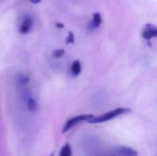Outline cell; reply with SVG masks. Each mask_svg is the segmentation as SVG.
I'll return each instance as SVG.
<instances>
[{"instance_id": "obj_15", "label": "cell", "mask_w": 157, "mask_h": 156, "mask_svg": "<svg viewBox=\"0 0 157 156\" xmlns=\"http://www.w3.org/2000/svg\"><path fill=\"white\" fill-rule=\"evenodd\" d=\"M49 156H54V152H53V153H52V154H51Z\"/></svg>"}, {"instance_id": "obj_11", "label": "cell", "mask_w": 157, "mask_h": 156, "mask_svg": "<svg viewBox=\"0 0 157 156\" xmlns=\"http://www.w3.org/2000/svg\"><path fill=\"white\" fill-rule=\"evenodd\" d=\"M64 50L63 49H59V50H55L52 53V55L55 57V58H61L62 56L64 55Z\"/></svg>"}, {"instance_id": "obj_5", "label": "cell", "mask_w": 157, "mask_h": 156, "mask_svg": "<svg viewBox=\"0 0 157 156\" xmlns=\"http://www.w3.org/2000/svg\"><path fill=\"white\" fill-rule=\"evenodd\" d=\"M33 26V21L30 17H26L23 22L21 23L20 25V28H19V32L21 34H27L30 31L31 28Z\"/></svg>"}, {"instance_id": "obj_10", "label": "cell", "mask_w": 157, "mask_h": 156, "mask_svg": "<svg viewBox=\"0 0 157 156\" xmlns=\"http://www.w3.org/2000/svg\"><path fill=\"white\" fill-rule=\"evenodd\" d=\"M27 106H28V109L29 111H35L37 109V102L35 99L33 98H29L28 102H27Z\"/></svg>"}, {"instance_id": "obj_12", "label": "cell", "mask_w": 157, "mask_h": 156, "mask_svg": "<svg viewBox=\"0 0 157 156\" xmlns=\"http://www.w3.org/2000/svg\"><path fill=\"white\" fill-rule=\"evenodd\" d=\"M74 41H75L74 33L70 31V32L68 33V37H67V39H66V43H67V44H68V43H74Z\"/></svg>"}, {"instance_id": "obj_1", "label": "cell", "mask_w": 157, "mask_h": 156, "mask_svg": "<svg viewBox=\"0 0 157 156\" xmlns=\"http://www.w3.org/2000/svg\"><path fill=\"white\" fill-rule=\"evenodd\" d=\"M132 110L130 108H118L116 109H113V110H110L107 113H104L98 117H93L92 119H90L87 122L89 123H93V124H96V123H103V122H107L109 120H111L119 116H121V115H124V114H127V113H131Z\"/></svg>"}, {"instance_id": "obj_13", "label": "cell", "mask_w": 157, "mask_h": 156, "mask_svg": "<svg viewBox=\"0 0 157 156\" xmlns=\"http://www.w3.org/2000/svg\"><path fill=\"white\" fill-rule=\"evenodd\" d=\"M31 3H33V4H38V3H40L41 0H29Z\"/></svg>"}, {"instance_id": "obj_3", "label": "cell", "mask_w": 157, "mask_h": 156, "mask_svg": "<svg viewBox=\"0 0 157 156\" xmlns=\"http://www.w3.org/2000/svg\"><path fill=\"white\" fill-rule=\"evenodd\" d=\"M157 36V29L155 26L152 24H146L144 30L143 32V37L145 40H150L152 38H155Z\"/></svg>"}, {"instance_id": "obj_9", "label": "cell", "mask_w": 157, "mask_h": 156, "mask_svg": "<svg viewBox=\"0 0 157 156\" xmlns=\"http://www.w3.org/2000/svg\"><path fill=\"white\" fill-rule=\"evenodd\" d=\"M29 81V77L26 74H18L17 77V82L19 86H25L26 84H28V82Z\"/></svg>"}, {"instance_id": "obj_6", "label": "cell", "mask_w": 157, "mask_h": 156, "mask_svg": "<svg viewBox=\"0 0 157 156\" xmlns=\"http://www.w3.org/2000/svg\"><path fill=\"white\" fill-rule=\"evenodd\" d=\"M102 23V17H101V15L99 13H94L93 15V19L92 21L90 22V26H91V29H97L98 28Z\"/></svg>"}, {"instance_id": "obj_4", "label": "cell", "mask_w": 157, "mask_h": 156, "mask_svg": "<svg viewBox=\"0 0 157 156\" xmlns=\"http://www.w3.org/2000/svg\"><path fill=\"white\" fill-rule=\"evenodd\" d=\"M116 152L121 156H138V152L136 150L127 146H119L116 149Z\"/></svg>"}, {"instance_id": "obj_7", "label": "cell", "mask_w": 157, "mask_h": 156, "mask_svg": "<svg viewBox=\"0 0 157 156\" xmlns=\"http://www.w3.org/2000/svg\"><path fill=\"white\" fill-rule=\"evenodd\" d=\"M73 155V152H72V147L69 143H65L61 151H60V154L59 156H72Z\"/></svg>"}, {"instance_id": "obj_14", "label": "cell", "mask_w": 157, "mask_h": 156, "mask_svg": "<svg viewBox=\"0 0 157 156\" xmlns=\"http://www.w3.org/2000/svg\"><path fill=\"white\" fill-rule=\"evenodd\" d=\"M56 26H57L58 28H63V24H59V23H57V24H56Z\"/></svg>"}, {"instance_id": "obj_16", "label": "cell", "mask_w": 157, "mask_h": 156, "mask_svg": "<svg viewBox=\"0 0 157 156\" xmlns=\"http://www.w3.org/2000/svg\"><path fill=\"white\" fill-rule=\"evenodd\" d=\"M113 156H114V155H113Z\"/></svg>"}, {"instance_id": "obj_2", "label": "cell", "mask_w": 157, "mask_h": 156, "mask_svg": "<svg viewBox=\"0 0 157 156\" xmlns=\"http://www.w3.org/2000/svg\"><path fill=\"white\" fill-rule=\"evenodd\" d=\"M94 117V115L92 114H82V115H78V116H75V117H73L71 119H69L63 128V133H66L67 131H69L72 128H74L75 126L84 122V121H88L90 119H92Z\"/></svg>"}, {"instance_id": "obj_8", "label": "cell", "mask_w": 157, "mask_h": 156, "mask_svg": "<svg viewBox=\"0 0 157 156\" xmlns=\"http://www.w3.org/2000/svg\"><path fill=\"white\" fill-rule=\"evenodd\" d=\"M71 71H72V74L74 76H76L81 73V63L79 61H75L73 63L72 67H71Z\"/></svg>"}]
</instances>
